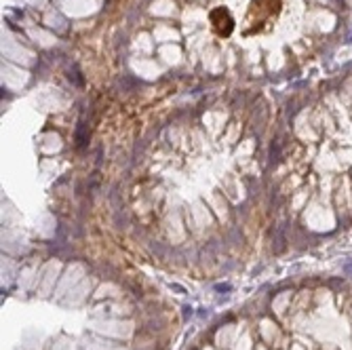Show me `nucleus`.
<instances>
[{"label":"nucleus","instance_id":"f257e3e1","mask_svg":"<svg viewBox=\"0 0 352 350\" xmlns=\"http://www.w3.org/2000/svg\"><path fill=\"white\" fill-rule=\"evenodd\" d=\"M211 21L215 25V30L219 32L221 36H228L230 32H232V17L228 11H223V9H217L211 13Z\"/></svg>","mask_w":352,"mask_h":350}]
</instances>
